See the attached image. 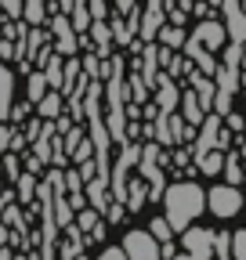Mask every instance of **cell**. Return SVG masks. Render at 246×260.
Instances as JSON below:
<instances>
[{"label":"cell","instance_id":"6da1fadb","mask_svg":"<svg viewBox=\"0 0 246 260\" xmlns=\"http://www.w3.org/2000/svg\"><path fill=\"white\" fill-rule=\"evenodd\" d=\"M160 203L167 206L163 217H167V224L174 228V235H177L189 224H196V217L206 210V191L196 181H177V184H167V191H163Z\"/></svg>","mask_w":246,"mask_h":260},{"label":"cell","instance_id":"7a4b0ae2","mask_svg":"<svg viewBox=\"0 0 246 260\" xmlns=\"http://www.w3.org/2000/svg\"><path fill=\"white\" fill-rule=\"evenodd\" d=\"M47 37H54V51H58L62 58H73V54H80V32L73 29L69 15L51 11V15H47Z\"/></svg>","mask_w":246,"mask_h":260},{"label":"cell","instance_id":"3957f363","mask_svg":"<svg viewBox=\"0 0 246 260\" xmlns=\"http://www.w3.org/2000/svg\"><path fill=\"white\" fill-rule=\"evenodd\" d=\"M206 210L218 217V220H232L242 210V191L235 184H218L206 191Z\"/></svg>","mask_w":246,"mask_h":260},{"label":"cell","instance_id":"277c9868","mask_svg":"<svg viewBox=\"0 0 246 260\" xmlns=\"http://www.w3.org/2000/svg\"><path fill=\"white\" fill-rule=\"evenodd\" d=\"M123 253H127V260H163L160 256V242L148 235V228H134V232L123 235Z\"/></svg>","mask_w":246,"mask_h":260},{"label":"cell","instance_id":"5b68a950","mask_svg":"<svg viewBox=\"0 0 246 260\" xmlns=\"http://www.w3.org/2000/svg\"><path fill=\"white\" fill-rule=\"evenodd\" d=\"M184 253L192 260H213V228H184Z\"/></svg>","mask_w":246,"mask_h":260},{"label":"cell","instance_id":"8992f818","mask_svg":"<svg viewBox=\"0 0 246 260\" xmlns=\"http://www.w3.org/2000/svg\"><path fill=\"white\" fill-rule=\"evenodd\" d=\"M167 22V8H163V0H145V11H141V25H138V40H156V32L160 25Z\"/></svg>","mask_w":246,"mask_h":260},{"label":"cell","instance_id":"52a82bcc","mask_svg":"<svg viewBox=\"0 0 246 260\" xmlns=\"http://www.w3.org/2000/svg\"><path fill=\"white\" fill-rule=\"evenodd\" d=\"M192 37H196L206 51H221V47L228 44V37H225V22H218V18H199V25L192 29Z\"/></svg>","mask_w":246,"mask_h":260},{"label":"cell","instance_id":"ba28073f","mask_svg":"<svg viewBox=\"0 0 246 260\" xmlns=\"http://www.w3.org/2000/svg\"><path fill=\"white\" fill-rule=\"evenodd\" d=\"M83 195H87V206H95L98 213H105V206H109V177H102V174H95V177H87L83 181Z\"/></svg>","mask_w":246,"mask_h":260},{"label":"cell","instance_id":"9c48e42d","mask_svg":"<svg viewBox=\"0 0 246 260\" xmlns=\"http://www.w3.org/2000/svg\"><path fill=\"white\" fill-rule=\"evenodd\" d=\"M90 44H95V54H98V58H109V54H112V29H109V18H90Z\"/></svg>","mask_w":246,"mask_h":260},{"label":"cell","instance_id":"30bf717a","mask_svg":"<svg viewBox=\"0 0 246 260\" xmlns=\"http://www.w3.org/2000/svg\"><path fill=\"white\" fill-rule=\"evenodd\" d=\"M11 102H15V73L8 69L4 61H0V123L8 119V112H11Z\"/></svg>","mask_w":246,"mask_h":260},{"label":"cell","instance_id":"8fae6325","mask_svg":"<svg viewBox=\"0 0 246 260\" xmlns=\"http://www.w3.org/2000/svg\"><path fill=\"white\" fill-rule=\"evenodd\" d=\"M184 40H189V32H184L181 25H174V22H163L160 32H156V44H163V47H170V51H181Z\"/></svg>","mask_w":246,"mask_h":260},{"label":"cell","instance_id":"7c38bea8","mask_svg":"<svg viewBox=\"0 0 246 260\" xmlns=\"http://www.w3.org/2000/svg\"><path fill=\"white\" fill-rule=\"evenodd\" d=\"M213 83H218V90H221V94L235 98V90H239V69H232V65H221V61H218V73H213Z\"/></svg>","mask_w":246,"mask_h":260},{"label":"cell","instance_id":"4fadbf2b","mask_svg":"<svg viewBox=\"0 0 246 260\" xmlns=\"http://www.w3.org/2000/svg\"><path fill=\"white\" fill-rule=\"evenodd\" d=\"M221 177H225V184H242L246 181V167H242V159L235 155V152H225V167H221Z\"/></svg>","mask_w":246,"mask_h":260},{"label":"cell","instance_id":"5bb4252c","mask_svg":"<svg viewBox=\"0 0 246 260\" xmlns=\"http://www.w3.org/2000/svg\"><path fill=\"white\" fill-rule=\"evenodd\" d=\"M177 109H181L184 123H196V126H199V123H203V116H206V112L199 109V98H196V90H184V94H181V102H177Z\"/></svg>","mask_w":246,"mask_h":260},{"label":"cell","instance_id":"9a60e30c","mask_svg":"<svg viewBox=\"0 0 246 260\" xmlns=\"http://www.w3.org/2000/svg\"><path fill=\"white\" fill-rule=\"evenodd\" d=\"M22 22L25 25H47V0H22Z\"/></svg>","mask_w":246,"mask_h":260},{"label":"cell","instance_id":"2e32d148","mask_svg":"<svg viewBox=\"0 0 246 260\" xmlns=\"http://www.w3.org/2000/svg\"><path fill=\"white\" fill-rule=\"evenodd\" d=\"M145 203H148V184H145L141 177L127 181V210H131V213H138Z\"/></svg>","mask_w":246,"mask_h":260},{"label":"cell","instance_id":"e0dca14e","mask_svg":"<svg viewBox=\"0 0 246 260\" xmlns=\"http://www.w3.org/2000/svg\"><path fill=\"white\" fill-rule=\"evenodd\" d=\"M15 199L22 203V206H29V203H37V174H18V188H15Z\"/></svg>","mask_w":246,"mask_h":260},{"label":"cell","instance_id":"ac0fdd59","mask_svg":"<svg viewBox=\"0 0 246 260\" xmlns=\"http://www.w3.org/2000/svg\"><path fill=\"white\" fill-rule=\"evenodd\" d=\"M37 116H40V119H54V116H62V94H58V90H47L40 102H37Z\"/></svg>","mask_w":246,"mask_h":260},{"label":"cell","instance_id":"d6986e66","mask_svg":"<svg viewBox=\"0 0 246 260\" xmlns=\"http://www.w3.org/2000/svg\"><path fill=\"white\" fill-rule=\"evenodd\" d=\"M221 167H225V152H218V148H210V152L196 162V170H199V174H206V177H218V174H221Z\"/></svg>","mask_w":246,"mask_h":260},{"label":"cell","instance_id":"ffe728a7","mask_svg":"<svg viewBox=\"0 0 246 260\" xmlns=\"http://www.w3.org/2000/svg\"><path fill=\"white\" fill-rule=\"evenodd\" d=\"M47 90H51V87H47V76H44L40 69H37V73H29V83H25V98H29V102L37 105Z\"/></svg>","mask_w":246,"mask_h":260},{"label":"cell","instance_id":"44dd1931","mask_svg":"<svg viewBox=\"0 0 246 260\" xmlns=\"http://www.w3.org/2000/svg\"><path fill=\"white\" fill-rule=\"evenodd\" d=\"M98 220H102V213H98L95 206H83V210H76V217H73V224L80 228L83 235H90V232H95V228H98Z\"/></svg>","mask_w":246,"mask_h":260},{"label":"cell","instance_id":"7402d4cb","mask_svg":"<svg viewBox=\"0 0 246 260\" xmlns=\"http://www.w3.org/2000/svg\"><path fill=\"white\" fill-rule=\"evenodd\" d=\"M213 260H235L232 256V232H213Z\"/></svg>","mask_w":246,"mask_h":260},{"label":"cell","instance_id":"603a6c76","mask_svg":"<svg viewBox=\"0 0 246 260\" xmlns=\"http://www.w3.org/2000/svg\"><path fill=\"white\" fill-rule=\"evenodd\" d=\"M80 69H83V76H90V80H102V58L95 54V47L80 58Z\"/></svg>","mask_w":246,"mask_h":260},{"label":"cell","instance_id":"cb8c5ba5","mask_svg":"<svg viewBox=\"0 0 246 260\" xmlns=\"http://www.w3.org/2000/svg\"><path fill=\"white\" fill-rule=\"evenodd\" d=\"M148 235L156 239V242H167V239H174V228L167 224V217H156V220L148 224Z\"/></svg>","mask_w":246,"mask_h":260},{"label":"cell","instance_id":"d4e9b609","mask_svg":"<svg viewBox=\"0 0 246 260\" xmlns=\"http://www.w3.org/2000/svg\"><path fill=\"white\" fill-rule=\"evenodd\" d=\"M127 87H131V102H138V105H145V102H148V83H145L138 73L127 80Z\"/></svg>","mask_w":246,"mask_h":260},{"label":"cell","instance_id":"484cf974","mask_svg":"<svg viewBox=\"0 0 246 260\" xmlns=\"http://www.w3.org/2000/svg\"><path fill=\"white\" fill-rule=\"evenodd\" d=\"M62 184H66V195H69V191H83L80 170H76V167H73V170H62Z\"/></svg>","mask_w":246,"mask_h":260},{"label":"cell","instance_id":"4316f807","mask_svg":"<svg viewBox=\"0 0 246 260\" xmlns=\"http://www.w3.org/2000/svg\"><path fill=\"white\" fill-rule=\"evenodd\" d=\"M123 217H127V206H123L119 199H109V206H105V224H119Z\"/></svg>","mask_w":246,"mask_h":260},{"label":"cell","instance_id":"83f0119b","mask_svg":"<svg viewBox=\"0 0 246 260\" xmlns=\"http://www.w3.org/2000/svg\"><path fill=\"white\" fill-rule=\"evenodd\" d=\"M73 162H83V159H95V141H90V138H83L76 148H73V155H69Z\"/></svg>","mask_w":246,"mask_h":260},{"label":"cell","instance_id":"f1b7e54d","mask_svg":"<svg viewBox=\"0 0 246 260\" xmlns=\"http://www.w3.org/2000/svg\"><path fill=\"white\" fill-rule=\"evenodd\" d=\"M232 256L246 260V228H242V232H232Z\"/></svg>","mask_w":246,"mask_h":260},{"label":"cell","instance_id":"f546056e","mask_svg":"<svg viewBox=\"0 0 246 260\" xmlns=\"http://www.w3.org/2000/svg\"><path fill=\"white\" fill-rule=\"evenodd\" d=\"M90 18H109V0H87Z\"/></svg>","mask_w":246,"mask_h":260},{"label":"cell","instance_id":"4dcf8cb0","mask_svg":"<svg viewBox=\"0 0 246 260\" xmlns=\"http://www.w3.org/2000/svg\"><path fill=\"white\" fill-rule=\"evenodd\" d=\"M189 162H192L189 145H184V148H177V152H170V167H189Z\"/></svg>","mask_w":246,"mask_h":260},{"label":"cell","instance_id":"1f68e13d","mask_svg":"<svg viewBox=\"0 0 246 260\" xmlns=\"http://www.w3.org/2000/svg\"><path fill=\"white\" fill-rule=\"evenodd\" d=\"M98 260H127V253H123V246H105L98 253Z\"/></svg>","mask_w":246,"mask_h":260},{"label":"cell","instance_id":"d6a6232c","mask_svg":"<svg viewBox=\"0 0 246 260\" xmlns=\"http://www.w3.org/2000/svg\"><path fill=\"white\" fill-rule=\"evenodd\" d=\"M66 199H69V206H73V213L87 206V195H83V191H69V195H66Z\"/></svg>","mask_w":246,"mask_h":260},{"label":"cell","instance_id":"836d02e7","mask_svg":"<svg viewBox=\"0 0 246 260\" xmlns=\"http://www.w3.org/2000/svg\"><path fill=\"white\" fill-rule=\"evenodd\" d=\"M25 170H29V174H44L47 167H44V162H40V159H37L33 152H29V155H25Z\"/></svg>","mask_w":246,"mask_h":260},{"label":"cell","instance_id":"e575fe53","mask_svg":"<svg viewBox=\"0 0 246 260\" xmlns=\"http://www.w3.org/2000/svg\"><path fill=\"white\" fill-rule=\"evenodd\" d=\"M29 109H33V102H22V105H11V112H8V116H11V119H25V116H29Z\"/></svg>","mask_w":246,"mask_h":260},{"label":"cell","instance_id":"d590c367","mask_svg":"<svg viewBox=\"0 0 246 260\" xmlns=\"http://www.w3.org/2000/svg\"><path fill=\"white\" fill-rule=\"evenodd\" d=\"M25 145H29V138H25V134H11V145H8V152H25Z\"/></svg>","mask_w":246,"mask_h":260},{"label":"cell","instance_id":"8d00e7d4","mask_svg":"<svg viewBox=\"0 0 246 260\" xmlns=\"http://www.w3.org/2000/svg\"><path fill=\"white\" fill-rule=\"evenodd\" d=\"M40 126H44V119H40V116H37V119H29V123H25V138L33 141V138L40 134Z\"/></svg>","mask_w":246,"mask_h":260},{"label":"cell","instance_id":"74e56055","mask_svg":"<svg viewBox=\"0 0 246 260\" xmlns=\"http://www.w3.org/2000/svg\"><path fill=\"white\" fill-rule=\"evenodd\" d=\"M221 119H225V126H228V130H242V123H246V119H242V116H235V112H228V116H221Z\"/></svg>","mask_w":246,"mask_h":260},{"label":"cell","instance_id":"f35d334b","mask_svg":"<svg viewBox=\"0 0 246 260\" xmlns=\"http://www.w3.org/2000/svg\"><path fill=\"white\" fill-rule=\"evenodd\" d=\"M0 58H15V40L0 37Z\"/></svg>","mask_w":246,"mask_h":260},{"label":"cell","instance_id":"ab89813d","mask_svg":"<svg viewBox=\"0 0 246 260\" xmlns=\"http://www.w3.org/2000/svg\"><path fill=\"white\" fill-rule=\"evenodd\" d=\"M11 134H15V130L0 123V152H8V145H11Z\"/></svg>","mask_w":246,"mask_h":260},{"label":"cell","instance_id":"60d3db41","mask_svg":"<svg viewBox=\"0 0 246 260\" xmlns=\"http://www.w3.org/2000/svg\"><path fill=\"white\" fill-rule=\"evenodd\" d=\"M174 253H177V246H174V239H167V242H160V256H163V260H170Z\"/></svg>","mask_w":246,"mask_h":260},{"label":"cell","instance_id":"b9f144b4","mask_svg":"<svg viewBox=\"0 0 246 260\" xmlns=\"http://www.w3.org/2000/svg\"><path fill=\"white\" fill-rule=\"evenodd\" d=\"M138 8V0H116V11L119 15H127V11H134Z\"/></svg>","mask_w":246,"mask_h":260},{"label":"cell","instance_id":"7bdbcfd3","mask_svg":"<svg viewBox=\"0 0 246 260\" xmlns=\"http://www.w3.org/2000/svg\"><path fill=\"white\" fill-rule=\"evenodd\" d=\"M232 145V134H228V126H221V138H218V152H225Z\"/></svg>","mask_w":246,"mask_h":260},{"label":"cell","instance_id":"ee69618b","mask_svg":"<svg viewBox=\"0 0 246 260\" xmlns=\"http://www.w3.org/2000/svg\"><path fill=\"white\" fill-rule=\"evenodd\" d=\"M8 239H11V228H8V224H4V220H0V246H4V242H8Z\"/></svg>","mask_w":246,"mask_h":260},{"label":"cell","instance_id":"f6af8a7d","mask_svg":"<svg viewBox=\"0 0 246 260\" xmlns=\"http://www.w3.org/2000/svg\"><path fill=\"white\" fill-rule=\"evenodd\" d=\"M73 260H90V256H83V249H80V253H76V256H73Z\"/></svg>","mask_w":246,"mask_h":260},{"label":"cell","instance_id":"bcb514c9","mask_svg":"<svg viewBox=\"0 0 246 260\" xmlns=\"http://www.w3.org/2000/svg\"><path fill=\"white\" fill-rule=\"evenodd\" d=\"M206 4H213V8H221V0H206Z\"/></svg>","mask_w":246,"mask_h":260},{"label":"cell","instance_id":"7dc6e473","mask_svg":"<svg viewBox=\"0 0 246 260\" xmlns=\"http://www.w3.org/2000/svg\"><path fill=\"white\" fill-rule=\"evenodd\" d=\"M11 260H29V256H25V253H22V256H11Z\"/></svg>","mask_w":246,"mask_h":260},{"label":"cell","instance_id":"c3c4849f","mask_svg":"<svg viewBox=\"0 0 246 260\" xmlns=\"http://www.w3.org/2000/svg\"><path fill=\"white\" fill-rule=\"evenodd\" d=\"M242 138H246V123H242ZM242 148H246V145H242Z\"/></svg>","mask_w":246,"mask_h":260}]
</instances>
